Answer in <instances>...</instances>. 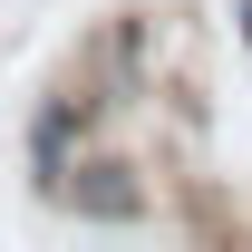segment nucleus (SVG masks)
I'll list each match as a JSON object with an SVG mask.
<instances>
[{
	"label": "nucleus",
	"instance_id": "f257e3e1",
	"mask_svg": "<svg viewBox=\"0 0 252 252\" xmlns=\"http://www.w3.org/2000/svg\"><path fill=\"white\" fill-rule=\"evenodd\" d=\"M117 175L126 165H88V185H68V204H78V214H107V223L136 214V185H117Z\"/></svg>",
	"mask_w": 252,
	"mask_h": 252
}]
</instances>
